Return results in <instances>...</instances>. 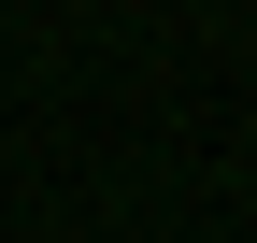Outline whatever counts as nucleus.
Returning a JSON list of instances; mask_svg holds the SVG:
<instances>
[]
</instances>
